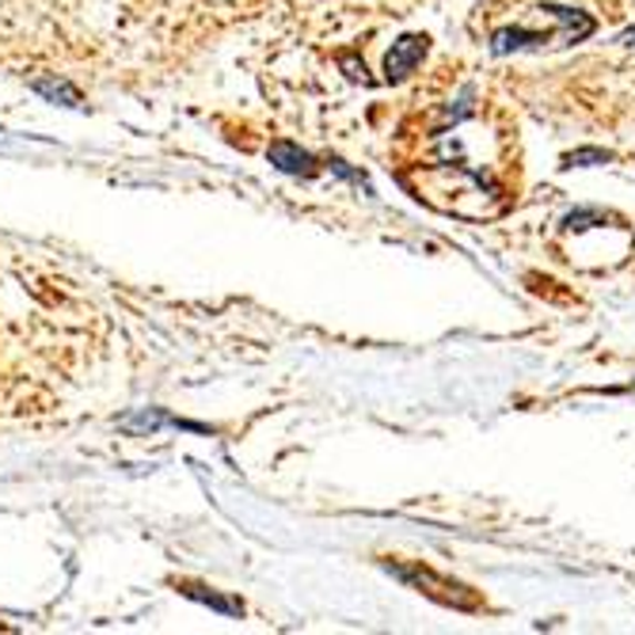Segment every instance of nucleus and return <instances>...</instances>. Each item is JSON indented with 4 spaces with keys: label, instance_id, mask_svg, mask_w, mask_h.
Here are the masks:
<instances>
[{
    "label": "nucleus",
    "instance_id": "9b49d317",
    "mask_svg": "<svg viewBox=\"0 0 635 635\" xmlns=\"http://www.w3.org/2000/svg\"><path fill=\"white\" fill-rule=\"evenodd\" d=\"M327 168H331V172H335L339 179H351V183H357V187H365V191H370V194H373V187H370V183H365V175H362V172H354V168H351V164H343V160H339V157H331V160H327Z\"/></svg>",
    "mask_w": 635,
    "mask_h": 635
},
{
    "label": "nucleus",
    "instance_id": "6e6552de",
    "mask_svg": "<svg viewBox=\"0 0 635 635\" xmlns=\"http://www.w3.org/2000/svg\"><path fill=\"white\" fill-rule=\"evenodd\" d=\"M183 594L199 605H210V609L221 616H244V602H240V597H225V594H218V589H205V586H183Z\"/></svg>",
    "mask_w": 635,
    "mask_h": 635
},
{
    "label": "nucleus",
    "instance_id": "4468645a",
    "mask_svg": "<svg viewBox=\"0 0 635 635\" xmlns=\"http://www.w3.org/2000/svg\"><path fill=\"white\" fill-rule=\"evenodd\" d=\"M8 149H12V145H8V133L0 130V153H8Z\"/></svg>",
    "mask_w": 635,
    "mask_h": 635
},
{
    "label": "nucleus",
    "instance_id": "7ed1b4c3",
    "mask_svg": "<svg viewBox=\"0 0 635 635\" xmlns=\"http://www.w3.org/2000/svg\"><path fill=\"white\" fill-rule=\"evenodd\" d=\"M164 426H175V431H191V434H210V426L175 419V415H168L164 407H141V411H133V415L119 419V431H127L133 437H153L157 431H164Z\"/></svg>",
    "mask_w": 635,
    "mask_h": 635
},
{
    "label": "nucleus",
    "instance_id": "20e7f679",
    "mask_svg": "<svg viewBox=\"0 0 635 635\" xmlns=\"http://www.w3.org/2000/svg\"><path fill=\"white\" fill-rule=\"evenodd\" d=\"M266 160H271L282 175H298V179H312V175H316V168H320L316 157H312L309 149L293 145V141H274Z\"/></svg>",
    "mask_w": 635,
    "mask_h": 635
},
{
    "label": "nucleus",
    "instance_id": "f8f14e48",
    "mask_svg": "<svg viewBox=\"0 0 635 635\" xmlns=\"http://www.w3.org/2000/svg\"><path fill=\"white\" fill-rule=\"evenodd\" d=\"M339 65L346 69V77H351V80H362V84H370V73H365V61H357V58H351V53H343V58H339Z\"/></svg>",
    "mask_w": 635,
    "mask_h": 635
},
{
    "label": "nucleus",
    "instance_id": "0eeeda50",
    "mask_svg": "<svg viewBox=\"0 0 635 635\" xmlns=\"http://www.w3.org/2000/svg\"><path fill=\"white\" fill-rule=\"evenodd\" d=\"M544 16H552L560 27H563V42L567 47H575V42H583L594 34V20H589L586 12H578V8H563V4H541Z\"/></svg>",
    "mask_w": 635,
    "mask_h": 635
},
{
    "label": "nucleus",
    "instance_id": "39448f33",
    "mask_svg": "<svg viewBox=\"0 0 635 635\" xmlns=\"http://www.w3.org/2000/svg\"><path fill=\"white\" fill-rule=\"evenodd\" d=\"M31 92L42 95V100L53 103V107H65V111H84V95H80V88L69 84V80L58 77V73L34 77L31 80Z\"/></svg>",
    "mask_w": 635,
    "mask_h": 635
},
{
    "label": "nucleus",
    "instance_id": "ddd939ff",
    "mask_svg": "<svg viewBox=\"0 0 635 635\" xmlns=\"http://www.w3.org/2000/svg\"><path fill=\"white\" fill-rule=\"evenodd\" d=\"M616 42H621V47H628V50H635V27H628V31L616 34Z\"/></svg>",
    "mask_w": 635,
    "mask_h": 635
},
{
    "label": "nucleus",
    "instance_id": "1a4fd4ad",
    "mask_svg": "<svg viewBox=\"0 0 635 635\" xmlns=\"http://www.w3.org/2000/svg\"><path fill=\"white\" fill-rule=\"evenodd\" d=\"M613 153L609 149H575V153L563 157V168H594V164H609Z\"/></svg>",
    "mask_w": 635,
    "mask_h": 635
},
{
    "label": "nucleus",
    "instance_id": "9d476101",
    "mask_svg": "<svg viewBox=\"0 0 635 635\" xmlns=\"http://www.w3.org/2000/svg\"><path fill=\"white\" fill-rule=\"evenodd\" d=\"M605 225V213L602 210H575V213H567V218H563V229H575V232H583V229H589V225Z\"/></svg>",
    "mask_w": 635,
    "mask_h": 635
},
{
    "label": "nucleus",
    "instance_id": "f03ea898",
    "mask_svg": "<svg viewBox=\"0 0 635 635\" xmlns=\"http://www.w3.org/2000/svg\"><path fill=\"white\" fill-rule=\"evenodd\" d=\"M426 50H431V39H426V34H400V39L392 42V50L384 53V80H389V84L407 80L419 65H423Z\"/></svg>",
    "mask_w": 635,
    "mask_h": 635
},
{
    "label": "nucleus",
    "instance_id": "f257e3e1",
    "mask_svg": "<svg viewBox=\"0 0 635 635\" xmlns=\"http://www.w3.org/2000/svg\"><path fill=\"white\" fill-rule=\"evenodd\" d=\"M384 567L392 571V578H400V583L415 586L419 594L434 597V602H442V605H453V609H461V613H472V609H480V597L472 594L468 586H461V583H450V578L434 575V571H431V567H423V563H384Z\"/></svg>",
    "mask_w": 635,
    "mask_h": 635
},
{
    "label": "nucleus",
    "instance_id": "423d86ee",
    "mask_svg": "<svg viewBox=\"0 0 635 635\" xmlns=\"http://www.w3.org/2000/svg\"><path fill=\"white\" fill-rule=\"evenodd\" d=\"M548 42V34L541 31H525V27H503V31L491 34V53L506 58V53H522V50H541Z\"/></svg>",
    "mask_w": 635,
    "mask_h": 635
}]
</instances>
